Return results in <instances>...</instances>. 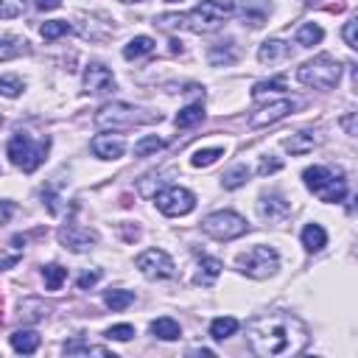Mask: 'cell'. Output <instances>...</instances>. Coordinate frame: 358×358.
I'll return each mask as SVG.
<instances>
[{
    "instance_id": "1",
    "label": "cell",
    "mask_w": 358,
    "mask_h": 358,
    "mask_svg": "<svg viewBox=\"0 0 358 358\" xmlns=\"http://www.w3.org/2000/svg\"><path fill=\"white\" fill-rule=\"evenodd\" d=\"M249 350L260 358H280V355H296L308 344V327L285 310H274L266 316H257L246 327Z\"/></svg>"
},
{
    "instance_id": "2",
    "label": "cell",
    "mask_w": 358,
    "mask_h": 358,
    "mask_svg": "<svg viewBox=\"0 0 358 358\" xmlns=\"http://www.w3.org/2000/svg\"><path fill=\"white\" fill-rule=\"evenodd\" d=\"M235 14V0H201L187 14H162L157 20L159 28H187L193 34L215 31L227 17Z\"/></svg>"
},
{
    "instance_id": "3",
    "label": "cell",
    "mask_w": 358,
    "mask_h": 358,
    "mask_svg": "<svg viewBox=\"0 0 358 358\" xmlns=\"http://www.w3.org/2000/svg\"><path fill=\"white\" fill-rule=\"evenodd\" d=\"M48 148H50V137L34 140L31 134H25V131H17V134L8 140V145H6V154H8V159H11V162H14L20 171L31 173V171H36V168L45 162V157H48Z\"/></svg>"
},
{
    "instance_id": "4",
    "label": "cell",
    "mask_w": 358,
    "mask_h": 358,
    "mask_svg": "<svg viewBox=\"0 0 358 358\" xmlns=\"http://www.w3.org/2000/svg\"><path fill=\"white\" fill-rule=\"evenodd\" d=\"M338 78H341V62L327 53L313 56L310 62L296 67V81L305 87H313V90H333L338 84Z\"/></svg>"
},
{
    "instance_id": "5",
    "label": "cell",
    "mask_w": 358,
    "mask_h": 358,
    "mask_svg": "<svg viewBox=\"0 0 358 358\" xmlns=\"http://www.w3.org/2000/svg\"><path fill=\"white\" fill-rule=\"evenodd\" d=\"M305 179V187L319 199V201H327V204H336L347 196V182L338 171H330L324 165H313V168H305L302 173Z\"/></svg>"
},
{
    "instance_id": "6",
    "label": "cell",
    "mask_w": 358,
    "mask_h": 358,
    "mask_svg": "<svg viewBox=\"0 0 358 358\" xmlns=\"http://www.w3.org/2000/svg\"><path fill=\"white\" fill-rule=\"evenodd\" d=\"M95 126L98 129H129L134 123H151V120H159V112L157 115H145L143 109L131 106V103H123V101H112V103H103L98 112H95Z\"/></svg>"
},
{
    "instance_id": "7",
    "label": "cell",
    "mask_w": 358,
    "mask_h": 358,
    "mask_svg": "<svg viewBox=\"0 0 358 358\" xmlns=\"http://www.w3.org/2000/svg\"><path fill=\"white\" fill-rule=\"evenodd\" d=\"M277 268H280V255L271 246H252L238 257V271L252 280H266L277 274Z\"/></svg>"
},
{
    "instance_id": "8",
    "label": "cell",
    "mask_w": 358,
    "mask_h": 358,
    "mask_svg": "<svg viewBox=\"0 0 358 358\" xmlns=\"http://www.w3.org/2000/svg\"><path fill=\"white\" fill-rule=\"evenodd\" d=\"M201 229L215 241H235L249 229V224H246L243 215H238L232 210H218V213H210L201 221Z\"/></svg>"
},
{
    "instance_id": "9",
    "label": "cell",
    "mask_w": 358,
    "mask_h": 358,
    "mask_svg": "<svg viewBox=\"0 0 358 358\" xmlns=\"http://www.w3.org/2000/svg\"><path fill=\"white\" fill-rule=\"evenodd\" d=\"M157 207L162 215H171V218H179V215H187L193 207H196V196L187 190V187H179V185H171V187H162L157 196H154Z\"/></svg>"
},
{
    "instance_id": "10",
    "label": "cell",
    "mask_w": 358,
    "mask_h": 358,
    "mask_svg": "<svg viewBox=\"0 0 358 358\" xmlns=\"http://www.w3.org/2000/svg\"><path fill=\"white\" fill-rule=\"evenodd\" d=\"M134 266H137V268L143 271V277H148V280H171V277L176 274L171 255L162 252V249H145V252H140L137 260H134Z\"/></svg>"
},
{
    "instance_id": "11",
    "label": "cell",
    "mask_w": 358,
    "mask_h": 358,
    "mask_svg": "<svg viewBox=\"0 0 358 358\" xmlns=\"http://www.w3.org/2000/svg\"><path fill=\"white\" fill-rule=\"evenodd\" d=\"M84 92L87 95H103V92H112L115 90V76L106 64L101 62H90L87 70H84V81H81Z\"/></svg>"
},
{
    "instance_id": "12",
    "label": "cell",
    "mask_w": 358,
    "mask_h": 358,
    "mask_svg": "<svg viewBox=\"0 0 358 358\" xmlns=\"http://www.w3.org/2000/svg\"><path fill=\"white\" fill-rule=\"evenodd\" d=\"M296 109V103L291 98H280V101H271L266 106H260L257 112L249 115V129H263V126H271L282 117H288L291 112Z\"/></svg>"
},
{
    "instance_id": "13",
    "label": "cell",
    "mask_w": 358,
    "mask_h": 358,
    "mask_svg": "<svg viewBox=\"0 0 358 358\" xmlns=\"http://www.w3.org/2000/svg\"><path fill=\"white\" fill-rule=\"evenodd\" d=\"M59 243L64 249H70V252H87V249H92L98 243V235L92 229H87V227L67 224V227L59 229Z\"/></svg>"
},
{
    "instance_id": "14",
    "label": "cell",
    "mask_w": 358,
    "mask_h": 358,
    "mask_svg": "<svg viewBox=\"0 0 358 358\" xmlns=\"http://www.w3.org/2000/svg\"><path fill=\"white\" fill-rule=\"evenodd\" d=\"M288 213H291V204L280 193H263L257 199V215L268 224H282L288 218Z\"/></svg>"
},
{
    "instance_id": "15",
    "label": "cell",
    "mask_w": 358,
    "mask_h": 358,
    "mask_svg": "<svg viewBox=\"0 0 358 358\" xmlns=\"http://www.w3.org/2000/svg\"><path fill=\"white\" fill-rule=\"evenodd\" d=\"M126 151V143L120 134H98L92 137V154L98 159H120Z\"/></svg>"
},
{
    "instance_id": "16",
    "label": "cell",
    "mask_w": 358,
    "mask_h": 358,
    "mask_svg": "<svg viewBox=\"0 0 358 358\" xmlns=\"http://www.w3.org/2000/svg\"><path fill=\"white\" fill-rule=\"evenodd\" d=\"M288 56H291V45L282 42V39H266V42L257 48V62H263V64L285 62Z\"/></svg>"
},
{
    "instance_id": "17",
    "label": "cell",
    "mask_w": 358,
    "mask_h": 358,
    "mask_svg": "<svg viewBox=\"0 0 358 358\" xmlns=\"http://www.w3.org/2000/svg\"><path fill=\"white\" fill-rule=\"evenodd\" d=\"M282 148L291 151L294 157H302L316 148V137H313V131H294L291 137H282Z\"/></svg>"
},
{
    "instance_id": "18",
    "label": "cell",
    "mask_w": 358,
    "mask_h": 358,
    "mask_svg": "<svg viewBox=\"0 0 358 358\" xmlns=\"http://www.w3.org/2000/svg\"><path fill=\"white\" fill-rule=\"evenodd\" d=\"M299 241H302V246H305V252H322L324 246H327V232H324V227L322 224H308L305 229H302V235H299Z\"/></svg>"
},
{
    "instance_id": "19",
    "label": "cell",
    "mask_w": 358,
    "mask_h": 358,
    "mask_svg": "<svg viewBox=\"0 0 358 358\" xmlns=\"http://www.w3.org/2000/svg\"><path fill=\"white\" fill-rule=\"evenodd\" d=\"M221 268H224V263L221 260H215V257H201L199 260V271H196V285H204V288H210L218 277H221Z\"/></svg>"
},
{
    "instance_id": "20",
    "label": "cell",
    "mask_w": 358,
    "mask_h": 358,
    "mask_svg": "<svg viewBox=\"0 0 358 358\" xmlns=\"http://www.w3.org/2000/svg\"><path fill=\"white\" fill-rule=\"evenodd\" d=\"M151 333H154L157 338H162V341H176V338L182 336V327H179L176 319H171V316H159V319L151 322Z\"/></svg>"
},
{
    "instance_id": "21",
    "label": "cell",
    "mask_w": 358,
    "mask_h": 358,
    "mask_svg": "<svg viewBox=\"0 0 358 358\" xmlns=\"http://www.w3.org/2000/svg\"><path fill=\"white\" fill-rule=\"evenodd\" d=\"M11 347H14V352L31 355L39 347V333L36 330H14L11 333Z\"/></svg>"
},
{
    "instance_id": "22",
    "label": "cell",
    "mask_w": 358,
    "mask_h": 358,
    "mask_svg": "<svg viewBox=\"0 0 358 358\" xmlns=\"http://www.w3.org/2000/svg\"><path fill=\"white\" fill-rule=\"evenodd\" d=\"M151 50H154V39H151V36H134V39H129V45L123 48V59L134 62V59L148 56Z\"/></svg>"
},
{
    "instance_id": "23",
    "label": "cell",
    "mask_w": 358,
    "mask_h": 358,
    "mask_svg": "<svg viewBox=\"0 0 358 358\" xmlns=\"http://www.w3.org/2000/svg\"><path fill=\"white\" fill-rule=\"evenodd\" d=\"M249 176H252V171H249L246 165H232V168L221 176V187H224V190H238V187H243V185L249 182Z\"/></svg>"
},
{
    "instance_id": "24",
    "label": "cell",
    "mask_w": 358,
    "mask_h": 358,
    "mask_svg": "<svg viewBox=\"0 0 358 358\" xmlns=\"http://www.w3.org/2000/svg\"><path fill=\"white\" fill-rule=\"evenodd\" d=\"M235 330H238V319L235 316H218V319L210 322V336L215 341H224V338L235 336Z\"/></svg>"
},
{
    "instance_id": "25",
    "label": "cell",
    "mask_w": 358,
    "mask_h": 358,
    "mask_svg": "<svg viewBox=\"0 0 358 358\" xmlns=\"http://www.w3.org/2000/svg\"><path fill=\"white\" fill-rule=\"evenodd\" d=\"M324 39V31H322V25H316V22H305V25H299V31H296V45H302V48H313V45H319Z\"/></svg>"
},
{
    "instance_id": "26",
    "label": "cell",
    "mask_w": 358,
    "mask_h": 358,
    "mask_svg": "<svg viewBox=\"0 0 358 358\" xmlns=\"http://www.w3.org/2000/svg\"><path fill=\"white\" fill-rule=\"evenodd\" d=\"M204 120V106H201V101L199 103H187L185 109H179V115H176V126L179 129H190V126H196V123H201Z\"/></svg>"
},
{
    "instance_id": "27",
    "label": "cell",
    "mask_w": 358,
    "mask_h": 358,
    "mask_svg": "<svg viewBox=\"0 0 358 358\" xmlns=\"http://www.w3.org/2000/svg\"><path fill=\"white\" fill-rule=\"evenodd\" d=\"M207 59H210V64H215V67H218V64H232V62L238 59V50L232 48V42H227V45H224V42H218V45H213V48H210Z\"/></svg>"
},
{
    "instance_id": "28",
    "label": "cell",
    "mask_w": 358,
    "mask_h": 358,
    "mask_svg": "<svg viewBox=\"0 0 358 358\" xmlns=\"http://www.w3.org/2000/svg\"><path fill=\"white\" fill-rule=\"evenodd\" d=\"M103 302H106V308H112V310H126V308L134 302V291L112 288V291L103 294Z\"/></svg>"
},
{
    "instance_id": "29",
    "label": "cell",
    "mask_w": 358,
    "mask_h": 358,
    "mask_svg": "<svg viewBox=\"0 0 358 358\" xmlns=\"http://www.w3.org/2000/svg\"><path fill=\"white\" fill-rule=\"evenodd\" d=\"M70 31H73V25H70L67 20H48V22H42V28H39V34H42L45 42H53V39L70 34Z\"/></svg>"
},
{
    "instance_id": "30",
    "label": "cell",
    "mask_w": 358,
    "mask_h": 358,
    "mask_svg": "<svg viewBox=\"0 0 358 358\" xmlns=\"http://www.w3.org/2000/svg\"><path fill=\"white\" fill-rule=\"evenodd\" d=\"M64 355H109L106 347H95V344H87L81 338H73L64 344Z\"/></svg>"
},
{
    "instance_id": "31",
    "label": "cell",
    "mask_w": 358,
    "mask_h": 358,
    "mask_svg": "<svg viewBox=\"0 0 358 358\" xmlns=\"http://www.w3.org/2000/svg\"><path fill=\"white\" fill-rule=\"evenodd\" d=\"M162 148H165V140H162V137L145 134V137H140V140L134 143V157H148V154H157V151H162Z\"/></svg>"
},
{
    "instance_id": "32",
    "label": "cell",
    "mask_w": 358,
    "mask_h": 358,
    "mask_svg": "<svg viewBox=\"0 0 358 358\" xmlns=\"http://www.w3.org/2000/svg\"><path fill=\"white\" fill-rule=\"evenodd\" d=\"M42 280H45V288H48V291H59V288H62V282L67 280V268H62V266L50 263V266H45V268H42Z\"/></svg>"
},
{
    "instance_id": "33",
    "label": "cell",
    "mask_w": 358,
    "mask_h": 358,
    "mask_svg": "<svg viewBox=\"0 0 358 358\" xmlns=\"http://www.w3.org/2000/svg\"><path fill=\"white\" fill-rule=\"evenodd\" d=\"M285 90V76H274L268 81H257L252 87V98H263L266 92H282Z\"/></svg>"
},
{
    "instance_id": "34",
    "label": "cell",
    "mask_w": 358,
    "mask_h": 358,
    "mask_svg": "<svg viewBox=\"0 0 358 358\" xmlns=\"http://www.w3.org/2000/svg\"><path fill=\"white\" fill-rule=\"evenodd\" d=\"M218 157H224V148H218V145H215V148H199L190 162H193V168H207V165H213Z\"/></svg>"
},
{
    "instance_id": "35",
    "label": "cell",
    "mask_w": 358,
    "mask_h": 358,
    "mask_svg": "<svg viewBox=\"0 0 358 358\" xmlns=\"http://www.w3.org/2000/svg\"><path fill=\"white\" fill-rule=\"evenodd\" d=\"M22 90H25V84H22L20 76H0V95H6V98H17Z\"/></svg>"
},
{
    "instance_id": "36",
    "label": "cell",
    "mask_w": 358,
    "mask_h": 358,
    "mask_svg": "<svg viewBox=\"0 0 358 358\" xmlns=\"http://www.w3.org/2000/svg\"><path fill=\"white\" fill-rule=\"evenodd\" d=\"M25 11V0H0V20H14Z\"/></svg>"
},
{
    "instance_id": "37",
    "label": "cell",
    "mask_w": 358,
    "mask_h": 358,
    "mask_svg": "<svg viewBox=\"0 0 358 358\" xmlns=\"http://www.w3.org/2000/svg\"><path fill=\"white\" fill-rule=\"evenodd\" d=\"M22 45L25 42H20V39H0V62H8L14 56H20L22 53Z\"/></svg>"
},
{
    "instance_id": "38",
    "label": "cell",
    "mask_w": 358,
    "mask_h": 358,
    "mask_svg": "<svg viewBox=\"0 0 358 358\" xmlns=\"http://www.w3.org/2000/svg\"><path fill=\"white\" fill-rule=\"evenodd\" d=\"M103 336H106L109 341H129V338L134 336V327H131V324H126V322H123V324H112Z\"/></svg>"
},
{
    "instance_id": "39",
    "label": "cell",
    "mask_w": 358,
    "mask_h": 358,
    "mask_svg": "<svg viewBox=\"0 0 358 358\" xmlns=\"http://www.w3.org/2000/svg\"><path fill=\"white\" fill-rule=\"evenodd\" d=\"M355 31H358V20L352 17V20H347L344 28H341V39H344V45L352 48V50L358 48V34H355Z\"/></svg>"
},
{
    "instance_id": "40",
    "label": "cell",
    "mask_w": 358,
    "mask_h": 358,
    "mask_svg": "<svg viewBox=\"0 0 358 358\" xmlns=\"http://www.w3.org/2000/svg\"><path fill=\"white\" fill-rule=\"evenodd\" d=\"M280 168H282V159H277V157H263L260 165H257V173H260V176H268V173H277Z\"/></svg>"
},
{
    "instance_id": "41",
    "label": "cell",
    "mask_w": 358,
    "mask_h": 358,
    "mask_svg": "<svg viewBox=\"0 0 358 358\" xmlns=\"http://www.w3.org/2000/svg\"><path fill=\"white\" fill-rule=\"evenodd\" d=\"M101 280V268H92V271H84L81 277H78V288L81 291H87V288H92L95 282Z\"/></svg>"
},
{
    "instance_id": "42",
    "label": "cell",
    "mask_w": 358,
    "mask_h": 358,
    "mask_svg": "<svg viewBox=\"0 0 358 358\" xmlns=\"http://www.w3.org/2000/svg\"><path fill=\"white\" fill-rule=\"evenodd\" d=\"M42 199H45V204H48V210H50L53 215L62 210V207H59V196H56L50 187H45V190H42Z\"/></svg>"
},
{
    "instance_id": "43",
    "label": "cell",
    "mask_w": 358,
    "mask_h": 358,
    "mask_svg": "<svg viewBox=\"0 0 358 358\" xmlns=\"http://www.w3.org/2000/svg\"><path fill=\"white\" fill-rule=\"evenodd\" d=\"M14 210H17V204L8 201V199H3L0 201V224H8V218L14 215Z\"/></svg>"
},
{
    "instance_id": "44",
    "label": "cell",
    "mask_w": 358,
    "mask_h": 358,
    "mask_svg": "<svg viewBox=\"0 0 358 358\" xmlns=\"http://www.w3.org/2000/svg\"><path fill=\"white\" fill-rule=\"evenodd\" d=\"M62 6V0H36V8L39 11H53V8H59Z\"/></svg>"
},
{
    "instance_id": "45",
    "label": "cell",
    "mask_w": 358,
    "mask_h": 358,
    "mask_svg": "<svg viewBox=\"0 0 358 358\" xmlns=\"http://www.w3.org/2000/svg\"><path fill=\"white\" fill-rule=\"evenodd\" d=\"M341 126H344V129H347V134H355V115H352V112H350V115H347V117H344V120H341Z\"/></svg>"
},
{
    "instance_id": "46",
    "label": "cell",
    "mask_w": 358,
    "mask_h": 358,
    "mask_svg": "<svg viewBox=\"0 0 358 358\" xmlns=\"http://www.w3.org/2000/svg\"><path fill=\"white\" fill-rule=\"evenodd\" d=\"M120 3H140V0H120Z\"/></svg>"
},
{
    "instance_id": "47",
    "label": "cell",
    "mask_w": 358,
    "mask_h": 358,
    "mask_svg": "<svg viewBox=\"0 0 358 358\" xmlns=\"http://www.w3.org/2000/svg\"><path fill=\"white\" fill-rule=\"evenodd\" d=\"M168 3H179V0H168Z\"/></svg>"
},
{
    "instance_id": "48",
    "label": "cell",
    "mask_w": 358,
    "mask_h": 358,
    "mask_svg": "<svg viewBox=\"0 0 358 358\" xmlns=\"http://www.w3.org/2000/svg\"><path fill=\"white\" fill-rule=\"evenodd\" d=\"M0 123H3V112H0Z\"/></svg>"
}]
</instances>
